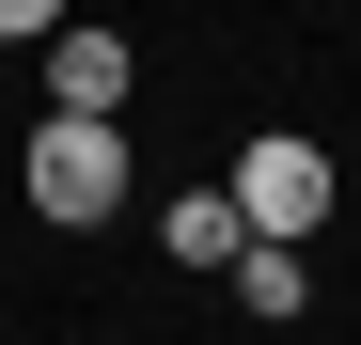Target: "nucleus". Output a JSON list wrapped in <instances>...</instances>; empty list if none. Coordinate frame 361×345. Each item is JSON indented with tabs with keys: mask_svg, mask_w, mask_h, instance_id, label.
<instances>
[{
	"mask_svg": "<svg viewBox=\"0 0 361 345\" xmlns=\"http://www.w3.org/2000/svg\"><path fill=\"white\" fill-rule=\"evenodd\" d=\"M16 189H32V220H126V126H63L47 110L32 157H16Z\"/></svg>",
	"mask_w": 361,
	"mask_h": 345,
	"instance_id": "obj_1",
	"label": "nucleus"
},
{
	"mask_svg": "<svg viewBox=\"0 0 361 345\" xmlns=\"http://www.w3.org/2000/svg\"><path fill=\"white\" fill-rule=\"evenodd\" d=\"M220 204H235V220H252V236H283V251H314V220H330V157H314V142H298V126H267L252 157H235V172H220Z\"/></svg>",
	"mask_w": 361,
	"mask_h": 345,
	"instance_id": "obj_2",
	"label": "nucleus"
},
{
	"mask_svg": "<svg viewBox=\"0 0 361 345\" xmlns=\"http://www.w3.org/2000/svg\"><path fill=\"white\" fill-rule=\"evenodd\" d=\"M126 94H142V47L126 32H94V16L47 32V110H63V126H126Z\"/></svg>",
	"mask_w": 361,
	"mask_h": 345,
	"instance_id": "obj_3",
	"label": "nucleus"
},
{
	"mask_svg": "<svg viewBox=\"0 0 361 345\" xmlns=\"http://www.w3.org/2000/svg\"><path fill=\"white\" fill-rule=\"evenodd\" d=\"M157 236H173V267H235V251H252V220H235L220 189H173V220H157Z\"/></svg>",
	"mask_w": 361,
	"mask_h": 345,
	"instance_id": "obj_4",
	"label": "nucleus"
},
{
	"mask_svg": "<svg viewBox=\"0 0 361 345\" xmlns=\"http://www.w3.org/2000/svg\"><path fill=\"white\" fill-rule=\"evenodd\" d=\"M220 282H235V314H298V299H314V267H298L283 236H252V251H235Z\"/></svg>",
	"mask_w": 361,
	"mask_h": 345,
	"instance_id": "obj_5",
	"label": "nucleus"
},
{
	"mask_svg": "<svg viewBox=\"0 0 361 345\" xmlns=\"http://www.w3.org/2000/svg\"><path fill=\"white\" fill-rule=\"evenodd\" d=\"M32 32H63V0H0V47H32Z\"/></svg>",
	"mask_w": 361,
	"mask_h": 345,
	"instance_id": "obj_6",
	"label": "nucleus"
}]
</instances>
